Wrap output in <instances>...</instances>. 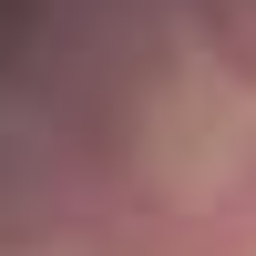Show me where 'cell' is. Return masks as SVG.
Returning a JSON list of instances; mask_svg holds the SVG:
<instances>
[{
    "label": "cell",
    "mask_w": 256,
    "mask_h": 256,
    "mask_svg": "<svg viewBox=\"0 0 256 256\" xmlns=\"http://www.w3.org/2000/svg\"><path fill=\"white\" fill-rule=\"evenodd\" d=\"M82 246L92 256H184V216L174 205H154V195H102L92 216H82Z\"/></svg>",
    "instance_id": "cell-1"
},
{
    "label": "cell",
    "mask_w": 256,
    "mask_h": 256,
    "mask_svg": "<svg viewBox=\"0 0 256 256\" xmlns=\"http://www.w3.org/2000/svg\"><path fill=\"white\" fill-rule=\"evenodd\" d=\"M195 20H205V52H216L236 82H256V0H205Z\"/></svg>",
    "instance_id": "cell-2"
},
{
    "label": "cell",
    "mask_w": 256,
    "mask_h": 256,
    "mask_svg": "<svg viewBox=\"0 0 256 256\" xmlns=\"http://www.w3.org/2000/svg\"><path fill=\"white\" fill-rule=\"evenodd\" d=\"M216 216H226V226H236V236L256 246V144L236 154V174H226V195H216Z\"/></svg>",
    "instance_id": "cell-3"
},
{
    "label": "cell",
    "mask_w": 256,
    "mask_h": 256,
    "mask_svg": "<svg viewBox=\"0 0 256 256\" xmlns=\"http://www.w3.org/2000/svg\"><path fill=\"white\" fill-rule=\"evenodd\" d=\"M184 256H256V246L216 216V205H205V216H184Z\"/></svg>",
    "instance_id": "cell-4"
},
{
    "label": "cell",
    "mask_w": 256,
    "mask_h": 256,
    "mask_svg": "<svg viewBox=\"0 0 256 256\" xmlns=\"http://www.w3.org/2000/svg\"><path fill=\"white\" fill-rule=\"evenodd\" d=\"M195 10H205V0H195Z\"/></svg>",
    "instance_id": "cell-5"
}]
</instances>
